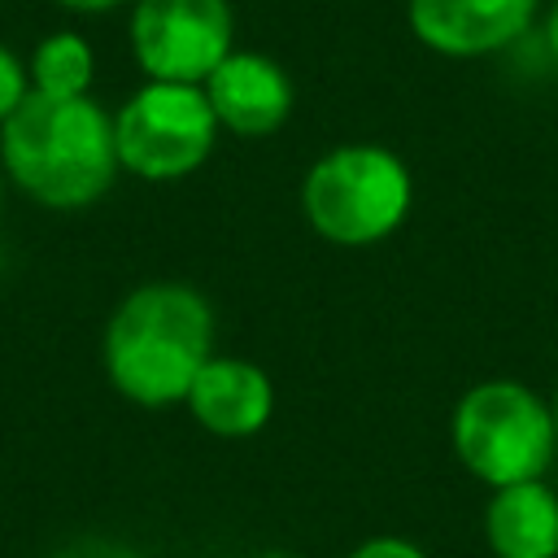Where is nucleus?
Listing matches in <instances>:
<instances>
[{"mask_svg": "<svg viewBox=\"0 0 558 558\" xmlns=\"http://www.w3.org/2000/svg\"><path fill=\"white\" fill-rule=\"evenodd\" d=\"M183 405L192 410V418L205 432L240 440V436H253V432H262L270 423V414H275V384H270V375L257 362L214 353L196 371Z\"/></svg>", "mask_w": 558, "mask_h": 558, "instance_id": "1a4fd4ad", "label": "nucleus"}, {"mask_svg": "<svg viewBox=\"0 0 558 558\" xmlns=\"http://www.w3.org/2000/svg\"><path fill=\"white\" fill-rule=\"evenodd\" d=\"M541 9V0H405V26L436 57L480 61L523 44Z\"/></svg>", "mask_w": 558, "mask_h": 558, "instance_id": "0eeeda50", "label": "nucleus"}, {"mask_svg": "<svg viewBox=\"0 0 558 558\" xmlns=\"http://www.w3.org/2000/svg\"><path fill=\"white\" fill-rule=\"evenodd\" d=\"M31 96V78H26V57L17 48H9L0 39V126L9 122V113Z\"/></svg>", "mask_w": 558, "mask_h": 558, "instance_id": "f8f14e48", "label": "nucleus"}, {"mask_svg": "<svg viewBox=\"0 0 558 558\" xmlns=\"http://www.w3.org/2000/svg\"><path fill=\"white\" fill-rule=\"evenodd\" d=\"M458 462L488 488L541 480L558 453L554 410L519 379L471 384L449 418Z\"/></svg>", "mask_w": 558, "mask_h": 558, "instance_id": "20e7f679", "label": "nucleus"}, {"mask_svg": "<svg viewBox=\"0 0 558 558\" xmlns=\"http://www.w3.org/2000/svg\"><path fill=\"white\" fill-rule=\"evenodd\" d=\"M201 87H205V100L218 126L240 140L275 135L288 122L292 100H296L288 70L257 48H231Z\"/></svg>", "mask_w": 558, "mask_h": 558, "instance_id": "6e6552de", "label": "nucleus"}, {"mask_svg": "<svg viewBox=\"0 0 558 558\" xmlns=\"http://www.w3.org/2000/svg\"><path fill=\"white\" fill-rule=\"evenodd\" d=\"M214 357V310L209 301L174 279L131 288L100 336V362L109 384L148 410L187 397L196 371Z\"/></svg>", "mask_w": 558, "mask_h": 558, "instance_id": "f03ea898", "label": "nucleus"}, {"mask_svg": "<svg viewBox=\"0 0 558 558\" xmlns=\"http://www.w3.org/2000/svg\"><path fill=\"white\" fill-rule=\"evenodd\" d=\"M52 558H144V554L131 545H118V541H74L65 549H57Z\"/></svg>", "mask_w": 558, "mask_h": 558, "instance_id": "4468645a", "label": "nucleus"}, {"mask_svg": "<svg viewBox=\"0 0 558 558\" xmlns=\"http://www.w3.org/2000/svg\"><path fill=\"white\" fill-rule=\"evenodd\" d=\"M344 558H427V554L414 541H405V536H371V541H362Z\"/></svg>", "mask_w": 558, "mask_h": 558, "instance_id": "ddd939ff", "label": "nucleus"}, {"mask_svg": "<svg viewBox=\"0 0 558 558\" xmlns=\"http://www.w3.org/2000/svg\"><path fill=\"white\" fill-rule=\"evenodd\" d=\"M26 78L35 96H52V100H74V96H92L96 83V48L83 31H48L35 39V48L26 52Z\"/></svg>", "mask_w": 558, "mask_h": 558, "instance_id": "9b49d317", "label": "nucleus"}, {"mask_svg": "<svg viewBox=\"0 0 558 558\" xmlns=\"http://www.w3.org/2000/svg\"><path fill=\"white\" fill-rule=\"evenodd\" d=\"M484 536L497 558H558V493L545 480L493 488Z\"/></svg>", "mask_w": 558, "mask_h": 558, "instance_id": "9d476101", "label": "nucleus"}, {"mask_svg": "<svg viewBox=\"0 0 558 558\" xmlns=\"http://www.w3.org/2000/svg\"><path fill=\"white\" fill-rule=\"evenodd\" d=\"M253 558H301V554H288V549H266V554H253Z\"/></svg>", "mask_w": 558, "mask_h": 558, "instance_id": "f3484780", "label": "nucleus"}, {"mask_svg": "<svg viewBox=\"0 0 558 558\" xmlns=\"http://www.w3.org/2000/svg\"><path fill=\"white\" fill-rule=\"evenodd\" d=\"M4 187H9V179H4V166H0V209H4Z\"/></svg>", "mask_w": 558, "mask_h": 558, "instance_id": "a211bd4d", "label": "nucleus"}, {"mask_svg": "<svg viewBox=\"0 0 558 558\" xmlns=\"http://www.w3.org/2000/svg\"><path fill=\"white\" fill-rule=\"evenodd\" d=\"M52 4L65 9V13H78V17H96V13H113V9H122L131 0H52Z\"/></svg>", "mask_w": 558, "mask_h": 558, "instance_id": "dca6fc26", "label": "nucleus"}, {"mask_svg": "<svg viewBox=\"0 0 558 558\" xmlns=\"http://www.w3.org/2000/svg\"><path fill=\"white\" fill-rule=\"evenodd\" d=\"M414 201L410 166L384 144H336L301 179V214L327 240L366 248L388 240Z\"/></svg>", "mask_w": 558, "mask_h": 558, "instance_id": "7ed1b4c3", "label": "nucleus"}, {"mask_svg": "<svg viewBox=\"0 0 558 558\" xmlns=\"http://www.w3.org/2000/svg\"><path fill=\"white\" fill-rule=\"evenodd\" d=\"M541 44H545L549 61L558 65V0H549V4L541 9Z\"/></svg>", "mask_w": 558, "mask_h": 558, "instance_id": "2eb2a0df", "label": "nucleus"}, {"mask_svg": "<svg viewBox=\"0 0 558 558\" xmlns=\"http://www.w3.org/2000/svg\"><path fill=\"white\" fill-rule=\"evenodd\" d=\"M218 118L196 83H161L144 78L113 109V148L118 166L144 183H174L196 174L214 144Z\"/></svg>", "mask_w": 558, "mask_h": 558, "instance_id": "39448f33", "label": "nucleus"}, {"mask_svg": "<svg viewBox=\"0 0 558 558\" xmlns=\"http://www.w3.org/2000/svg\"><path fill=\"white\" fill-rule=\"evenodd\" d=\"M549 410H554V432H558V388H554V401H549Z\"/></svg>", "mask_w": 558, "mask_h": 558, "instance_id": "6ab92c4d", "label": "nucleus"}, {"mask_svg": "<svg viewBox=\"0 0 558 558\" xmlns=\"http://www.w3.org/2000/svg\"><path fill=\"white\" fill-rule=\"evenodd\" d=\"M4 179L35 205L74 214L96 205L122 174L113 113L96 96H26L0 126Z\"/></svg>", "mask_w": 558, "mask_h": 558, "instance_id": "f257e3e1", "label": "nucleus"}, {"mask_svg": "<svg viewBox=\"0 0 558 558\" xmlns=\"http://www.w3.org/2000/svg\"><path fill=\"white\" fill-rule=\"evenodd\" d=\"M126 48L144 78L205 83L235 48L231 0H131Z\"/></svg>", "mask_w": 558, "mask_h": 558, "instance_id": "423d86ee", "label": "nucleus"}]
</instances>
